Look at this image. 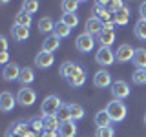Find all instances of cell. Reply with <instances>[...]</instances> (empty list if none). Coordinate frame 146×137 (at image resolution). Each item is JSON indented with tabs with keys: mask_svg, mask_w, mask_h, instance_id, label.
Listing matches in <instances>:
<instances>
[{
	"mask_svg": "<svg viewBox=\"0 0 146 137\" xmlns=\"http://www.w3.org/2000/svg\"><path fill=\"white\" fill-rule=\"evenodd\" d=\"M106 112H108V115H110V119H111L113 124H117V122H122V121L126 119V115H128L126 104L122 102V100H115V99L108 102Z\"/></svg>",
	"mask_w": 146,
	"mask_h": 137,
	"instance_id": "obj_1",
	"label": "cell"
},
{
	"mask_svg": "<svg viewBox=\"0 0 146 137\" xmlns=\"http://www.w3.org/2000/svg\"><path fill=\"white\" fill-rule=\"evenodd\" d=\"M62 99L60 95H48L42 104H40V112H42V117H51V115H57L58 110L62 108Z\"/></svg>",
	"mask_w": 146,
	"mask_h": 137,
	"instance_id": "obj_2",
	"label": "cell"
},
{
	"mask_svg": "<svg viewBox=\"0 0 146 137\" xmlns=\"http://www.w3.org/2000/svg\"><path fill=\"white\" fill-rule=\"evenodd\" d=\"M86 70H84V66L79 62H75V66H73V70L70 71V75H68V84L71 86V88H80L82 84L86 82Z\"/></svg>",
	"mask_w": 146,
	"mask_h": 137,
	"instance_id": "obj_3",
	"label": "cell"
},
{
	"mask_svg": "<svg viewBox=\"0 0 146 137\" xmlns=\"http://www.w3.org/2000/svg\"><path fill=\"white\" fill-rule=\"evenodd\" d=\"M95 44H97V39H95V37H91V35H88L86 31H84V33H80V35L75 39V46H77V49H79L80 53H90V51H93Z\"/></svg>",
	"mask_w": 146,
	"mask_h": 137,
	"instance_id": "obj_4",
	"label": "cell"
},
{
	"mask_svg": "<svg viewBox=\"0 0 146 137\" xmlns=\"http://www.w3.org/2000/svg\"><path fill=\"white\" fill-rule=\"evenodd\" d=\"M95 62L102 68H108L115 62V51L111 48H99L95 51Z\"/></svg>",
	"mask_w": 146,
	"mask_h": 137,
	"instance_id": "obj_5",
	"label": "cell"
},
{
	"mask_svg": "<svg viewBox=\"0 0 146 137\" xmlns=\"http://www.w3.org/2000/svg\"><path fill=\"white\" fill-rule=\"evenodd\" d=\"M17 102L20 104V106H24V108H29V106H33V104L36 102V91L33 88H20L18 90V93H17Z\"/></svg>",
	"mask_w": 146,
	"mask_h": 137,
	"instance_id": "obj_6",
	"label": "cell"
},
{
	"mask_svg": "<svg viewBox=\"0 0 146 137\" xmlns=\"http://www.w3.org/2000/svg\"><path fill=\"white\" fill-rule=\"evenodd\" d=\"M131 93V88L126 80H113L111 84V95L115 100H122V99H128Z\"/></svg>",
	"mask_w": 146,
	"mask_h": 137,
	"instance_id": "obj_7",
	"label": "cell"
},
{
	"mask_svg": "<svg viewBox=\"0 0 146 137\" xmlns=\"http://www.w3.org/2000/svg\"><path fill=\"white\" fill-rule=\"evenodd\" d=\"M133 55H135V48H131V44H121L115 51V61L119 64H126L133 61Z\"/></svg>",
	"mask_w": 146,
	"mask_h": 137,
	"instance_id": "obj_8",
	"label": "cell"
},
{
	"mask_svg": "<svg viewBox=\"0 0 146 137\" xmlns=\"http://www.w3.org/2000/svg\"><path fill=\"white\" fill-rule=\"evenodd\" d=\"M93 84L97 86V88H100V90L111 88V84H113L111 73H110L108 70H99V71L93 75Z\"/></svg>",
	"mask_w": 146,
	"mask_h": 137,
	"instance_id": "obj_9",
	"label": "cell"
},
{
	"mask_svg": "<svg viewBox=\"0 0 146 137\" xmlns=\"http://www.w3.org/2000/svg\"><path fill=\"white\" fill-rule=\"evenodd\" d=\"M84 29H86V33L91 35V37H99V35L104 31V22L93 15V17H90L88 20H86Z\"/></svg>",
	"mask_w": 146,
	"mask_h": 137,
	"instance_id": "obj_10",
	"label": "cell"
},
{
	"mask_svg": "<svg viewBox=\"0 0 146 137\" xmlns=\"http://www.w3.org/2000/svg\"><path fill=\"white\" fill-rule=\"evenodd\" d=\"M15 104H18L15 95L11 91H2V95H0V110L4 113H9L15 110Z\"/></svg>",
	"mask_w": 146,
	"mask_h": 137,
	"instance_id": "obj_11",
	"label": "cell"
},
{
	"mask_svg": "<svg viewBox=\"0 0 146 137\" xmlns=\"http://www.w3.org/2000/svg\"><path fill=\"white\" fill-rule=\"evenodd\" d=\"M55 64V55L53 53H48V51H40L38 55L35 57V66L40 68V70H48Z\"/></svg>",
	"mask_w": 146,
	"mask_h": 137,
	"instance_id": "obj_12",
	"label": "cell"
},
{
	"mask_svg": "<svg viewBox=\"0 0 146 137\" xmlns=\"http://www.w3.org/2000/svg\"><path fill=\"white\" fill-rule=\"evenodd\" d=\"M20 71H22V68L18 66L17 62H9L7 66H4V70H2V79L4 80H18Z\"/></svg>",
	"mask_w": 146,
	"mask_h": 137,
	"instance_id": "obj_13",
	"label": "cell"
},
{
	"mask_svg": "<svg viewBox=\"0 0 146 137\" xmlns=\"http://www.w3.org/2000/svg\"><path fill=\"white\" fill-rule=\"evenodd\" d=\"M93 15L100 18L102 22H110V20H113V13H110L106 6H104V2H100V0H97L95 2V11H93Z\"/></svg>",
	"mask_w": 146,
	"mask_h": 137,
	"instance_id": "obj_14",
	"label": "cell"
},
{
	"mask_svg": "<svg viewBox=\"0 0 146 137\" xmlns=\"http://www.w3.org/2000/svg\"><path fill=\"white\" fill-rule=\"evenodd\" d=\"M29 35H31V31H29V27H24V26H13L11 27V37L17 40V42H26L27 39H29Z\"/></svg>",
	"mask_w": 146,
	"mask_h": 137,
	"instance_id": "obj_15",
	"label": "cell"
},
{
	"mask_svg": "<svg viewBox=\"0 0 146 137\" xmlns=\"http://www.w3.org/2000/svg\"><path fill=\"white\" fill-rule=\"evenodd\" d=\"M58 48H60V39H58V37L49 35V37H46V39H44V42H42V51L55 53Z\"/></svg>",
	"mask_w": 146,
	"mask_h": 137,
	"instance_id": "obj_16",
	"label": "cell"
},
{
	"mask_svg": "<svg viewBox=\"0 0 146 137\" xmlns=\"http://www.w3.org/2000/svg\"><path fill=\"white\" fill-rule=\"evenodd\" d=\"M113 42H115V31H106V29H104L102 33L97 37L99 48H111Z\"/></svg>",
	"mask_w": 146,
	"mask_h": 137,
	"instance_id": "obj_17",
	"label": "cell"
},
{
	"mask_svg": "<svg viewBox=\"0 0 146 137\" xmlns=\"http://www.w3.org/2000/svg\"><path fill=\"white\" fill-rule=\"evenodd\" d=\"M95 124H97V128H108V126H111L113 122H111V119H110L108 115V112H106V108L104 110H99L97 113H95Z\"/></svg>",
	"mask_w": 146,
	"mask_h": 137,
	"instance_id": "obj_18",
	"label": "cell"
},
{
	"mask_svg": "<svg viewBox=\"0 0 146 137\" xmlns=\"http://www.w3.org/2000/svg\"><path fill=\"white\" fill-rule=\"evenodd\" d=\"M35 80V70L33 68H22L20 71V77H18V82L22 84V88H27V84H31V82Z\"/></svg>",
	"mask_w": 146,
	"mask_h": 137,
	"instance_id": "obj_19",
	"label": "cell"
},
{
	"mask_svg": "<svg viewBox=\"0 0 146 137\" xmlns=\"http://www.w3.org/2000/svg\"><path fill=\"white\" fill-rule=\"evenodd\" d=\"M58 135H60V137H77V124H75V121L62 122L60 130H58Z\"/></svg>",
	"mask_w": 146,
	"mask_h": 137,
	"instance_id": "obj_20",
	"label": "cell"
},
{
	"mask_svg": "<svg viewBox=\"0 0 146 137\" xmlns=\"http://www.w3.org/2000/svg\"><path fill=\"white\" fill-rule=\"evenodd\" d=\"M131 62H133V66L137 70H146V49L144 48H137Z\"/></svg>",
	"mask_w": 146,
	"mask_h": 137,
	"instance_id": "obj_21",
	"label": "cell"
},
{
	"mask_svg": "<svg viewBox=\"0 0 146 137\" xmlns=\"http://www.w3.org/2000/svg\"><path fill=\"white\" fill-rule=\"evenodd\" d=\"M113 22H115V26H126L130 22V9L126 6L122 9H119L115 15H113Z\"/></svg>",
	"mask_w": 146,
	"mask_h": 137,
	"instance_id": "obj_22",
	"label": "cell"
},
{
	"mask_svg": "<svg viewBox=\"0 0 146 137\" xmlns=\"http://www.w3.org/2000/svg\"><path fill=\"white\" fill-rule=\"evenodd\" d=\"M55 26H57V24L53 22L51 17H42L38 20V31H40V33H53Z\"/></svg>",
	"mask_w": 146,
	"mask_h": 137,
	"instance_id": "obj_23",
	"label": "cell"
},
{
	"mask_svg": "<svg viewBox=\"0 0 146 137\" xmlns=\"http://www.w3.org/2000/svg\"><path fill=\"white\" fill-rule=\"evenodd\" d=\"M42 119H44V130H49V132H58V130H60V124H62V122L58 121L57 115L42 117Z\"/></svg>",
	"mask_w": 146,
	"mask_h": 137,
	"instance_id": "obj_24",
	"label": "cell"
},
{
	"mask_svg": "<svg viewBox=\"0 0 146 137\" xmlns=\"http://www.w3.org/2000/svg\"><path fill=\"white\" fill-rule=\"evenodd\" d=\"M133 33L139 40H143V42H146V20L144 18H139V20L135 22L133 26Z\"/></svg>",
	"mask_w": 146,
	"mask_h": 137,
	"instance_id": "obj_25",
	"label": "cell"
},
{
	"mask_svg": "<svg viewBox=\"0 0 146 137\" xmlns=\"http://www.w3.org/2000/svg\"><path fill=\"white\" fill-rule=\"evenodd\" d=\"M60 22L66 24L68 27H71V29H75V27L79 26V17H77V13H62Z\"/></svg>",
	"mask_w": 146,
	"mask_h": 137,
	"instance_id": "obj_26",
	"label": "cell"
},
{
	"mask_svg": "<svg viewBox=\"0 0 146 137\" xmlns=\"http://www.w3.org/2000/svg\"><path fill=\"white\" fill-rule=\"evenodd\" d=\"M15 24H17V26L29 27V26H31V15H29V13H26L24 9H20V11L15 15Z\"/></svg>",
	"mask_w": 146,
	"mask_h": 137,
	"instance_id": "obj_27",
	"label": "cell"
},
{
	"mask_svg": "<svg viewBox=\"0 0 146 137\" xmlns=\"http://www.w3.org/2000/svg\"><path fill=\"white\" fill-rule=\"evenodd\" d=\"M70 112H71V119L73 121H80V119H84V106H80V104L77 102H70Z\"/></svg>",
	"mask_w": 146,
	"mask_h": 137,
	"instance_id": "obj_28",
	"label": "cell"
},
{
	"mask_svg": "<svg viewBox=\"0 0 146 137\" xmlns=\"http://www.w3.org/2000/svg\"><path fill=\"white\" fill-rule=\"evenodd\" d=\"M53 35H55V37H58V39H66V37H70V35H71V27H68L66 24H62V22H57Z\"/></svg>",
	"mask_w": 146,
	"mask_h": 137,
	"instance_id": "obj_29",
	"label": "cell"
},
{
	"mask_svg": "<svg viewBox=\"0 0 146 137\" xmlns=\"http://www.w3.org/2000/svg\"><path fill=\"white\" fill-rule=\"evenodd\" d=\"M79 6H80V2H79V0H64V2L60 4L62 13H75Z\"/></svg>",
	"mask_w": 146,
	"mask_h": 137,
	"instance_id": "obj_30",
	"label": "cell"
},
{
	"mask_svg": "<svg viewBox=\"0 0 146 137\" xmlns=\"http://www.w3.org/2000/svg\"><path fill=\"white\" fill-rule=\"evenodd\" d=\"M40 4L36 2V0H24L22 2V9H24L26 13H29V15H35L36 11H38Z\"/></svg>",
	"mask_w": 146,
	"mask_h": 137,
	"instance_id": "obj_31",
	"label": "cell"
},
{
	"mask_svg": "<svg viewBox=\"0 0 146 137\" xmlns=\"http://www.w3.org/2000/svg\"><path fill=\"white\" fill-rule=\"evenodd\" d=\"M57 117H58V121H60V122L73 121V119H71V112H70V104H62V108L58 110Z\"/></svg>",
	"mask_w": 146,
	"mask_h": 137,
	"instance_id": "obj_32",
	"label": "cell"
},
{
	"mask_svg": "<svg viewBox=\"0 0 146 137\" xmlns=\"http://www.w3.org/2000/svg\"><path fill=\"white\" fill-rule=\"evenodd\" d=\"M73 66H75L73 61H64L60 64V68H58V75H60L62 79H68V75H70V71L73 70Z\"/></svg>",
	"mask_w": 146,
	"mask_h": 137,
	"instance_id": "obj_33",
	"label": "cell"
},
{
	"mask_svg": "<svg viewBox=\"0 0 146 137\" xmlns=\"http://www.w3.org/2000/svg\"><path fill=\"white\" fill-rule=\"evenodd\" d=\"M131 80H133V84L144 86L146 84V70H135L133 75H131Z\"/></svg>",
	"mask_w": 146,
	"mask_h": 137,
	"instance_id": "obj_34",
	"label": "cell"
},
{
	"mask_svg": "<svg viewBox=\"0 0 146 137\" xmlns=\"http://www.w3.org/2000/svg\"><path fill=\"white\" fill-rule=\"evenodd\" d=\"M29 126H31V130H33L35 134H42V132H44V119H40V117L31 119Z\"/></svg>",
	"mask_w": 146,
	"mask_h": 137,
	"instance_id": "obj_35",
	"label": "cell"
},
{
	"mask_svg": "<svg viewBox=\"0 0 146 137\" xmlns=\"http://www.w3.org/2000/svg\"><path fill=\"white\" fill-rule=\"evenodd\" d=\"M104 6H106V9H108L110 13H113V15H115L119 9L124 7V4H122L121 0H111V2H104Z\"/></svg>",
	"mask_w": 146,
	"mask_h": 137,
	"instance_id": "obj_36",
	"label": "cell"
},
{
	"mask_svg": "<svg viewBox=\"0 0 146 137\" xmlns=\"http://www.w3.org/2000/svg\"><path fill=\"white\" fill-rule=\"evenodd\" d=\"M95 137H115V130H113V126L97 128V130H95Z\"/></svg>",
	"mask_w": 146,
	"mask_h": 137,
	"instance_id": "obj_37",
	"label": "cell"
},
{
	"mask_svg": "<svg viewBox=\"0 0 146 137\" xmlns=\"http://www.w3.org/2000/svg\"><path fill=\"white\" fill-rule=\"evenodd\" d=\"M0 64H2V66H7V64H9V53L7 51L0 53Z\"/></svg>",
	"mask_w": 146,
	"mask_h": 137,
	"instance_id": "obj_38",
	"label": "cell"
},
{
	"mask_svg": "<svg viewBox=\"0 0 146 137\" xmlns=\"http://www.w3.org/2000/svg\"><path fill=\"white\" fill-rule=\"evenodd\" d=\"M40 137H60V135H58V132H49V130H44L42 134H40Z\"/></svg>",
	"mask_w": 146,
	"mask_h": 137,
	"instance_id": "obj_39",
	"label": "cell"
},
{
	"mask_svg": "<svg viewBox=\"0 0 146 137\" xmlns=\"http://www.w3.org/2000/svg\"><path fill=\"white\" fill-rule=\"evenodd\" d=\"M139 15H141V18H144V20H146V2H141V6H139Z\"/></svg>",
	"mask_w": 146,
	"mask_h": 137,
	"instance_id": "obj_40",
	"label": "cell"
},
{
	"mask_svg": "<svg viewBox=\"0 0 146 137\" xmlns=\"http://www.w3.org/2000/svg\"><path fill=\"white\" fill-rule=\"evenodd\" d=\"M0 48H2V51H7V39L6 37H0Z\"/></svg>",
	"mask_w": 146,
	"mask_h": 137,
	"instance_id": "obj_41",
	"label": "cell"
},
{
	"mask_svg": "<svg viewBox=\"0 0 146 137\" xmlns=\"http://www.w3.org/2000/svg\"><path fill=\"white\" fill-rule=\"evenodd\" d=\"M113 27H115V22H113V20L104 22V29H106V31H113Z\"/></svg>",
	"mask_w": 146,
	"mask_h": 137,
	"instance_id": "obj_42",
	"label": "cell"
},
{
	"mask_svg": "<svg viewBox=\"0 0 146 137\" xmlns=\"http://www.w3.org/2000/svg\"><path fill=\"white\" fill-rule=\"evenodd\" d=\"M144 122H146V115H144Z\"/></svg>",
	"mask_w": 146,
	"mask_h": 137,
	"instance_id": "obj_43",
	"label": "cell"
}]
</instances>
